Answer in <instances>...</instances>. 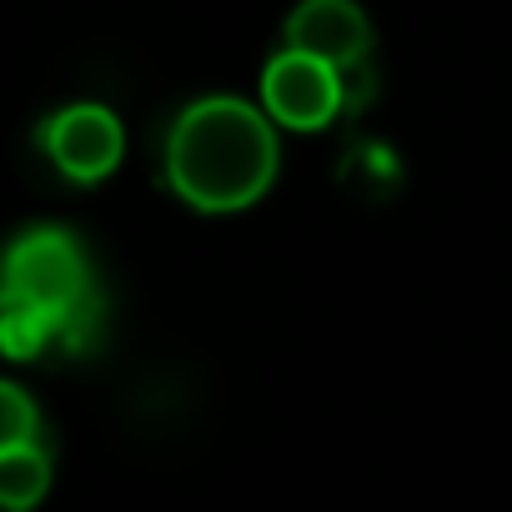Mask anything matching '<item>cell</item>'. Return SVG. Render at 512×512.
Returning <instances> with one entry per match:
<instances>
[{"label":"cell","instance_id":"obj_8","mask_svg":"<svg viewBox=\"0 0 512 512\" xmlns=\"http://www.w3.org/2000/svg\"><path fill=\"white\" fill-rule=\"evenodd\" d=\"M26 442H36V407L21 387L0 382V452L26 447Z\"/></svg>","mask_w":512,"mask_h":512},{"label":"cell","instance_id":"obj_4","mask_svg":"<svg viewBox=\"0 0 512 512\" xmlns=\"http://www.w3.org/2000/svg\"><path fill=\"white\" fill-rule=\"evenodd\" d=\"M287 41L302 56L327 61L332 71H347L367 56V16L352 6V0H302L287 21Z\"/></svg>","mask_w":512,"mask_h":512},{"label":"cell","instance_id":"obj_6","mask_svg":"<svg viewBox=\"0 0 512 512\" xmlns=\"http://www.w3.org/2000/svg\"><path fill=\"white\" fill-rule=\"evenodd\" d=\"M51 487V462L36 442L26 447H11V452H0V507L6 512H26L46 497Z\"/></svg>","mask_w":512,"mask_h":512},{"label":"cell","instance_id":"obj_2","mask_svg":"<svg viewBox=\"0 0 512 512\" xmlns=\"http://www.w3.org/2000/svg\"><path fill=\"white\" fill-rule=\"evenodd\" d=\"M0 307H26L41 312L56 327V342H66L71 352L91 347L96 322H101V302L91 292V272L86 256L66 231H26L6 262H0Z\"/></svg>","mask_w":512,"mask_h":512},{"label":"cell","instance_id":"obj_1","mask_svg":"<svg viewBox=\"0 0 512 512\" xmlns=\"http://www.w3.org/2000/svg\"><path fill=\"white\" fill-rule=\"evenodd\" d=\"M166 176L196 211H241L277 176V136L241 101H201L171 131Z\"/></svg>","mask_w":512,"mask_h":512},{"label":"cell","instance_id":"obj_3","mask_svg":"<svg viewBox=\"0 0 512 512\" xmlns=\"http://www.w3.org/2000/svg\"><path fill=\"white\" fill-rule=\"evenodd\" d=\"M262 96H267V111L297 131H317L337 116L342 106V71H332L327 61L317 56H302V51H287L267 66V81H262Z\"/></svg>","mask_w":512,"mask_h":512},{"label":"cell","instance_id":"obj_5","mask_svg":"<svg viewBox=\"0 0 512 512\" xmlns=\"http://www.w3.org/2000/svg\"><path fill=\"white\" fill-rule=\"evenodd\" d=\"M41 141H46L51 161L66 176H76V181H96V176H106L121 161V126L101 106H71V111H61L46 126Z\"/></svg>","mask_w":512,"mask_h":512},{"label":"cell","instance_id":"obj_7","mask_svg":"<svg viewBox=\"0 0 512 512\" xmlns=\"http://www.w3.org/2000/svg\"><path fill=\"white\" fill-rule=\"evenodd\" d=\"M56 342V327L41 312L26 307H0V352L6 357H36Z\"/></svg>","mask_w":512,"mask_h":512}]
</instances>
